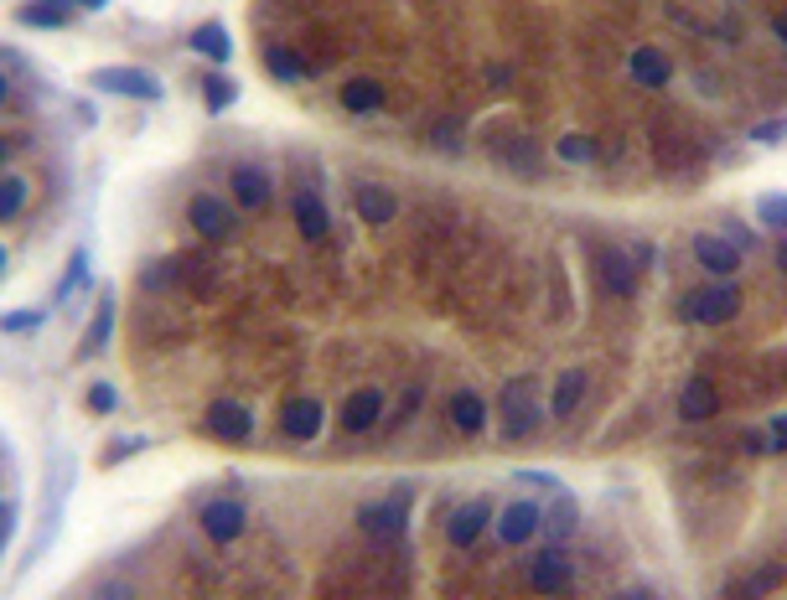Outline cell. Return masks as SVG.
I'll list each match as a JSON object with an SVG mask.
<instances>
[{"mask_svg":"<svg viewBox=\"0 0 787 600\" xmlns=\"http://www.w3.org/2000/svg\"><path fill=\"white\" fill-rule=\"evenodd\" d=\"M498 420H503V441H534L539 430H545L549 410H545V399H539V379L534 373H524V379L514 383H503V394H498Z\"/></svg>","mask_w":787,"mask_h":600,"instance_id":"6da1fadb","label":"cell"},{"mask_svg":"<svg viewBox=\"0 0 787 600\" xmlns=\"http://www.w3.org/2000/svg\"><path fill=\"white\" fill-rule=\"evenodd\" d=\"M684 317H690L694 327H725V321L741 317V290L731 280L700 285V290H690V296H684Z\"/></svg>","mask_w":787,"mask_h":600,"instance_id":"7a4b0ae2","label":"cell"},{"mask_svg":"<svg viewBox=\"0 0 787 600\" xmlns=\"http://www.w3.org/2000/svg\"><path fill=\"white\" fill-rule=\"evenodd\" d=\"M89 89L94 94H114V99H135V104H156L166 94L162 79L151 68H94L89 73Z\"/></svg>","mask_w":787,"mask_h":600,"instance_id":"3957f363","label":"cell"},{"mask_svg":"<svg viewBox=\"0 0 787 600\" xmlns=\"http://www.w3.org/2000/svg\"><path fill=\"white\" fill-rule=\"evenodd\" d=\"M493 528H498L503 549H524V544H534V538L545 534V503L539 497H518V503L498 507Z\"/></svg>","mask_w":787,"mask_h":600,"instance_id":"277c9868","label":"cell"},{"mask_svg":"<svg viewBox=\"0 0 787 600\" xmlns=\"http://www.w3.org/2000/svg\"><path fill=\"white\" fill-rule=\"evenodd\" d=\"M203 430L224 445H249L255 441V410L239 399H213L208 414H203Z\"/></svg>","mask_w":787,"mask_h":600,"instance_id":"5b68a950","label":"cell"},{"mask_svg":"<svg viewBox=\"0 0 787 600\" xmlns=\"http://www.w3.org/2000/svg\"><path fill=\"white\" fill-rule=\"evenodd\" d=\"M529 585L539 590V596H565V590L576 585V559H570V549L549 538L545 549L534 554V565H529Z\"/></svg>","mask_w":787,"mask_h":600,"instance_id":"8992f818","label":"cell"},{"mask_svg":"<svg viewBox=\"0 0 787 600\" xmlns=\"http://www.w3.org/2000/svg\"><path fill=\"white\" fill-rule=\"evenodd\" d=\"M358 528H363L373 544H400L404 528H410V503H404V497L363 503V507H358Z\"/></svg>","mask_w":787,"mask_h":600,"instance_id":"52a82bcc","label":"cell"},{"mask_svg":"<svg viewBox=\"0 0 787 600\" xmlns=\"http://www.w3.org/2000/svg\"><path fill=\"white\" fill-rule=\"evenodd\" d=\"M690 254H694V265L705 269V275H715V280H731L741 265H746V254L731 244L725 234H715V228H705V234H694V244H690Z\"/></svg>","mask_w":787,"mask_h":600,"instance_id":"ba28073f","label":"cell"},{"mask_svg":"<svg viewBox=\"0 0 787 600\" xmlns=\"http://www.w3.org/2000/svg\"><path fill=\"white\" fill-rule=\"evenodd\" d=\"M197 523H203V534H208L213 544H239L244 528H249V507L234 503V497H213V503L197 513Z\"/></svg>","mask_w":787,"mask_h":600,"instance_id":"9c48e42d","label":"cell"},{"mask_svg":"<svg viewBox=\"0 0 787 600\" xmlns=\"http://www.w3.org/2000/svg\"><path fill=\"white\" fill-rule=\"evenodd\" d=\"M290 218H296V234L306 238V244H322L327 234H332V207L322 203V192H290Z\"/></svg>","mask_w":787,"mask_h":600,"instance_id":"30bf717a","label":"cell"},{"mask_svg":"<svg viewBox=\"0 0 787 600\" xmlns=\"http://www.w3.org/2000/svg\"><path fill=\"white\" fill-rule=\"evenodd\" d=\"M487 528H493V497H472V503H462L451 513L446 538H451V549H472Z\"/></svg>","mask_w":787,"mask_h":600,"instance_id":"8fae6325","label":"cell"},{"mask_svg":"<svg viewBox=\"0 0 787 600\" xmlns=\"http://www.w3.org/2000/svg\"><path fill=\"white\" fill-rule=\"evenodd\" d=\"M228 187H234V203L244 207V213H265L275 197L270 187V172L265 166H255V161H239L234 172H228Z\"/></svg>","mask_w":787,"mask_h":600,"instance_id":"7c38bea8","label":"cell"},{"mask_svg":"<svg viewBox=\"0 0 787 600\" xmlns=\"http://www.w3.org/2000/svg\"><path fill=\"white\" fill-rule=\"evenodd\" d=\"M187 218H193V228L203 238H213V244H218V238H228L234 234V207L224 203V197H213V192H197L193 203H187Z\"/></svg>","mask_w":787,"mask_h":600,"instance_id":"4fadbf2b","label":"cell"},{"mask_svg":"<svg viewBox=\"0 0 787 600\" xmlns=\"http://www.w3.org/2000/svg\"><path fill=\"white\" fill-rule=\"evenodd\" d=\"M327 425V410H322V399H311V394H296L286 399V410H280V430H286L290 441H317Z\"/></svg>","mask_w":787,"mask_h":600,"instance_id":"5bb4252c","label":"cell"},{"mask_svg":"<svg viewBox=\"0 0 787 600\" xmlns=\"http://www.w3.org/2000/svg\"><path fill=\"white\" fill-rule=\"evenodd\" d=\"M596 269H601V290L607 296H632L638 290V259L627 249H601L596 254Z\"/></svg>","mask_w":787,"mask_h":600,"instance_id":"9a60e30c","label":"cell"},{"mask_svg":"<svg viewBox=\"0 0 787 600\" xmlns=\"http://www.w3.org/2000/svg\"><path fill=\"white\" fill-rule=\"evenodd\" d=\"M446 414H451V425H456V435H466V441H477L487 430V399L477 389H456Z\"/></svg>","mask_w":787,"mask_h":600,"instance_id":"2e32d148","label":"cell"},{"mask_svg":"<svg viewBox=\"0 0 787 600\" xmlns=\"http://www.w3.org/2000/svg\"><path fill=\"white\" fill-rule=\"evenodd\" d=\"M379 420H384V394L379 389H353L348 404H342V430L348 435H369Z\"/></svg>","mask_w":787,"mask_h":600,"instance_id":"e0dca14e","label":"cell"},{"mask_svg":"<svg viewBox=\"0 0 787 600\" xmlns=\"http://www.w3.org/2000/svg\"><path fill=\"white\" fill-rule=\"evenodd\" d=\"M353 213L363 223H389V218H400V197H394L384 182H358L353 187Z\"/></svg>","mask_w":787,"mask_h":600,"instance_id":"ac0fdd59","label":"cell"},{"mask_svg":"<svg viewBox=\"0 0 787 600\" xmlns=\"http://www.w3.org/2000/svg\"><path fill=\"white\" fill-rule=\"evenodd\" d=\"M627 73H632V83H638V89H669V79H674V63H669V52H663V48H638L632 58H627Z\"/></svg>","mask_w":787,"mask_h":600,"instance_id":"d6986e66","label":"cell"},{"mask_svg":"<svg viewBox=\"0 0 787 600\" xmlns=\"http://www.w3.org/2000/svg\"><path fill=\"white\" fill-rule=\"evenodd\" d=\"M679 414H684L690 425L715 420V414H721V389H715L710 379H690L684 383V394H679Z\"/></svg>","mask_w":787,"mask_h":600,"instance_id":"ffe728a7","label":"cell"},{"mask_svg":"<svg viewBox=\"0 0 787 600\" xmlns=\"http://www.w3.org/2000/svg\"><path fill=\"white\" fill-rule=\"evenodd\" d=\"M73 6H79V0H21L17 21H21V27L58 32V27H68V21H73Z\"/></svg>","mask_w":787,"mask_h":600,"instance_id":"44dd1931","label":"cell"},{"mask_svg":"<svg viewBox=\"0 0 787 600\" xmlns=\"http://www.w3.org/2000/svg\"><path fill=\"white\" fill-rule=\"evenodd\" d=\"M187 48H193L197 58H208V63H228V58H234V37H228L224 21H203Z\"/></svg>","mask_w":787,"mask_h":600,"instance_id":"7402d4cb","label":"cell"},{"mask_svg":"<svg viewBox=\"0 0 787 600\" xmlns=\"http://www.w3.org/2000/svg\"><path fill=\"white\" fill-rule=\"evenodd\" d=\"M580 528V507L570 492H555V503H545V534L555 538V544H565V538Z\"/></svg>","mask_w":787,"mask_h":600,"instance_id":"603a6c76","label":"cell"},{"mask_svg":"<svg viewBox=\"0 0 787 600\" xmlns=\"http://www.w3.org/2000/svg\"><path fill=\"white\" fill-rule=\"evenodd\" d=\"M783 580H787L783 565H762V569H752V575H741V580L731 585V600H767Z\"/></svg>","mask_w":787,"mask_h":600,"instance_id":"cb8c5ba5","label":"cell"},{"mask_svg":"<svg viewBox=\"0 0 787 600\" xmlns=\"http://www.w3.org/2000/svg\"><path fill=\"white\" fill-rule=\"evenodd\" d=\"M580 399H586V373H580V368H570V373H560V383H555L549 420H570V414L580 410Z\"/></svg>","mask_w":787,"mask_h":600,"instance_id":"d4e9b609","label":"cell"},{"mask_svg":"<svg viewBox=\"0 0 787 600\" xmlns=\"http://www.w3.org/2000/svg\"><path fill=\"white\" fill-rule=\"evenodd\" d=\"M342 110L348 114H379L384 110V83H373V79H353V83H342Z\"/></svg>","mask_w":787,"mask_h":600,"instance_id":"484cf974","label":"cell"},{"mask_svg":"<svg viewBox=\"0 0 787 600\" xmlns=\"http://www.w3.org/2000/svg\"><path fill=\"white\" fill-rule=\"evenodd\" d=\"M110 332H114V290H104L94 321H89V337H83V358H99V352L110 348Z\"/></svg>","mask_w":787,"mask_h":600,"instance_id":"4316f807","label":"cell"},{"mask_svg":"<svg viewBox=\"0 0 787 600\" xmlns=\"http://www.w3.org/2000/svg\"><path fill=\"white\" fill-rule=\"evenodd\" d=\"M203 104H208V114H224L239 104V83L228 79V73H208L203 79Z\"/></svg>","mask_w":787,"mask_h":600,"instance_id":"83f0119b","label":"cell"},{"mask_svg":"<svg viewBox=\"0 0 787 600\" xmlns=\"http://www.w3.org/2000/svg\"><path fill=\"white\" fill-rule=\"evenodd\" d=\"M265 73H270L275 83H301L306 79V63L290 48H265Z\"/></svg>","mask_w":787,"mask_h":600,"instance_id":"f1b7e54d","label":"cell"},{"mask_svg":"<svg viewBox=\"0 0 787 600\" xmlns=\"http://www.w3.org/2000/svg\"><path fill=\"white\" fill-rule=\"evenodd\" d=\"M27 197H32V187H27V176H21V172H6V176H0V218H6V223L21 218Z\"/></svg>","mask_w":787,"mask_h":600,"instance_id":"f546056e","label":"cell"},{"mask_svg":"<svg viewBox=\"0 0 787 600\" xmlns=\"http://www.w3.org/2000/svg\"><path fill=\"white\" fill-rule=\"evenodd\" d=\"M756 223L772 234H787V192H762L756 197Z\"/></svg>","mask_w":787,"mask_h":600,"instance_id":"4dcf8cb0","label":"cell"},{"mask_svg":"<svg viewBox=\"0 0 787 600\" xmlns=\"http://www.w3.org/2000/svg\"><path fill=\"white\" fill-rule=\"evenodd\" d=\"M555 156H560L565 166H586V161H596V141L591 135H560Z\"/></svg>","mask_w":787,"mask_h":600,"instance_id":"1f68e13d","label":"cell"},{"mask_svg":"<svg viewBox=\"0 0 787 600\" xmlns=\"http://www.w3.org/2000/svg\"><path fill=\"white\" fill-rule=\"evenodd\" d=\"M79 285H89V249H73V259H68V275L58 280V300H68Z\"/></svg>","mask_w":787,"mask_h":600,"instance_id":"d6a6232c","label":"cell"},{"mask_svg":"<svg viewBox=\"0 0 787 600\" xmlns=\"http://www.w3.org/2000/svg\"><path fill=\"white\" fill-rule=\"evenodd\" d=\"M37 327H48V311H11V317H0V332L6 337L37 332Z\"/></svg>","mask_w":787,"mask_h":600,"instance_id":"836d02e7","label":"cell"},{"mask_svg":"<svg viewBox=\"0 0 787 600\" xmlns=\"http://www.w3.org/2000/svg\"><path fill=\"white\" fill-rule=\"evenodd\" d=\"M141 451H151V441H145V435H130V441H110V451H104V466H120V461L141 456Z\"/></svg>","mask_w":787,"mask_h":600,"instance_id":"e575fe53","label":"cell"},{"mask_svg":"<svg viewBox=\"0 0 787 600\" xmlns=\"http://www.w3.org/2000/svg\"><path fill=\"white\" fill-rule=\"evenodd\" d=\"M746 141H756V145H787V120H762V125L746 130Z\"/></svg>","mask_w":787,"mask_h":600,"instance_id":"d590c367","label":"cell"},{"mask_svg":"<svg viewBox=\"0 0 787 600\" xmlns=\"http://www.w3.org/2000/svg\"><path fill=\"white\" fill-rule=\"evenodd\" d=\"M89 600H135V585L130 580H99L89 590Z\"/></svg>","mask_w":787,"mask_h":600,"instance_id":"8d00e7d4","label":"cell"},{"mask_svg":"<svg viewBox=\"0 0 787 600\" xmlns=\"http://www.w3.org/2000/svg\"><path fill=\"white\" fill-rule=\"evenodd\" d=\"M89 410H94V414H114V410H120L114 383H94V389H89Z\"/></svg>","mask_w":787,"mask_h":600,"instance_id":"74e56055","label":"cell"},{"mask_svg":"<svg viewBox=\"0 0 787 600\" xmlns=\"http://www.w3.org/2000/svg\"><path fill=\"white\" fill-rule=\"evenodd\" d=\"M721 234H725V238H731V244H736V249H741V254H752V249H756V234H752V228H741V223H725Z\"/></svg>","mask_w":787,"mask_h":600,"instance_id":"f35d334b","label":"cell"},{"mask_svg":"<svg viewBox=\"0 0 787 600\" xmlns=\"http://www.w3.org/2000/svg\"><path fill=\"white\" fill-rule=\"evenodd\" d=\"M518 482H524V487H545V492H565L560 482H555V476H545V472H524L518 476Z\"/></svg>","mask_w":787,"mask_h":600,"instance_id":"ab89813d","label":"cell"},{"mask_svg":"<svg viewBox=\"0 0 787 600\" xmlns=\"http://www.w3.org/2000/svg\"><path fill=\"white\" fill-rule=\"evenodd\" d=\"M772 451H787V414L772 420Z\"/></svg>","mask_w":787,"mask_h":600,"instance_id":"60d3db41","label":"cell"},{"mask_svg":"<svg viewBox=\"0 0 787 600\" xmlns=\"http://www.w3.org/2000/svg\"><path fill=\"white\" fill-rule=\"evenodd\" d=\"M617 600H653V590H643V585H632V590H622Z\"/></svg>","mask_w":787,"mask_h":600,"instance_id":"b9f144b4","label":"cell"},{"mask_svg":"<svg viewBox=\"0 0 787 600\" xmlns=\"http://www.w3.org/2000/svg\"><path fill=\"white\" fill-rule=\"evenodd\" d=\"M110 0H79V11H104Z\"/></svg>","mask_w":787,"mask_h":600,"instance_id":"7bdbcfd3","label":"cell"},{"mask_svg":"<svg viewBox=\"0 0 787 600\" xmlns=\"http://www.w3.org/2000/svg\"><path fill=\"white\" fill-rule=\"evenodd\" d=\"M772 32H777V37L787 42V17H777V21H772Z\"/></svg>","mask_w":787,"mask_h":600,"instance_id":"ee69618b","label":"cell"},{"mask_svg":"<svg viewBox=\"0 0 787 600\" xmlns=\"http://www.w3.org/2000/svg\"><path fill=\"white\" fill-rule=\"evenodd\" d=\"M777 269H783V275H787V244H783V249H777Z\"/></svg>","mask_w":787,"mask_h":600,"instance_id":"f6af8a7d","label":"cell"}]
</instances>
